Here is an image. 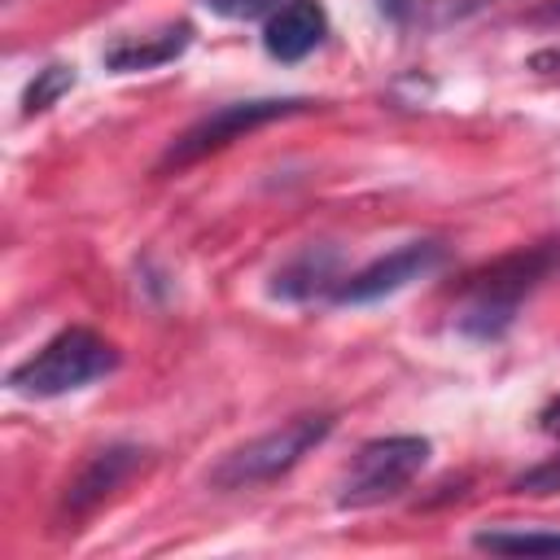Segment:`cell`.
Returning <instances> with one entry per match:
<instances>
[{
	"instance_id": "6da1fadb",
	"label": "cell",
	"mask_w": 560,
	"mask_h": 560,
	"mask_svg": "<svg viewBox=\"0 0 560 560\" xmlns=\"http://www.w3.org/2000/svg\"><path fill=\"white\" fill-rule=\"evenodd\" d=\"M560 271V241H534L521 245L477 271H468L455 289L459 311H455V332L472 341H499L512 324L521 302L542 289Z\"/></svg>"
},
{
	"instance_id": "7a4b0ae2",
	"label": "cell",
	"mask_w": 560,
	"mask_h": 560,
	"mask_svg": "<svg viewBox=\"0 0 560 560\" xmlns=\"http://www.w3.org/2000/svg\"><path fill=\"white\" fill-rule=\"evenodd\" d=\"M118 368V346L92 328H61L35 354L9 372V389L22 398H61Z\"/></svg>"
},
{
	"instance_id": "3957f363",
	"label": "cell",
	"mask_w": 560,
	"mask_h": 560,
	"mask_svg": "<svg viewBox=\"0 0 560 560\" xmlns=\"http://www.w3.org/2000/svg\"><path fill=\"white\" fill-rule=\"evenodd\" d=\"M337 416L328 411H302L293 420H284L271 433H258L241 446H232L214 468H210V486L214 490H254L267 481H280L284 472H293L315 446L328 442Z\"/></svg>"
},
{
	"instance_id": "277c9868",
	"label": "cell",
	"mask_w": 560,
	"mask_h": 560,
	"mask_svg": "<svg viewBox=\"0 0 560 560\" xmlns=\"http://www.w3.org/2000/svg\"><path fill=\"white\" fill-rule=\"evenodd\" d=\"M429 451L433 446L420 433H389V438L363 442L337 481V508L359 512V508H376V503L398 499L420 477V468L429 464Z\"/></svg>"
},
{
	"instance_id": "5b68a950",
	"label": "cell",
	"mask_w": 560,
	"mask_h": 560,
	"mask_svg": "<svg viewBox=\"0 0 560 560\" xmlns=\"http://www.w3.org/2000/svg\"><path fill=\"white\" fill-rule=\"evenodd\" d=\"M306 109H311V101H306V96H249V101H228V105L210 109L206 118H197L188 131H179V136L166 144V153H162L158 171L192 166V162H201V158H210V153L228 149L232 140H241L245 131L267 127V122H276V118L306 114Z\"/></svg>"
},
{
	"instance_id": "8992f818",
	"label": "cell",
	"mask_w": 560,
	"mask_h": 560,
	"mask_svg": "<svg viewBox=\"0 0 560 560\" xmlns=\"http://www.w3.org/2000/svg\"><path fill=\"white\" fill-rule=\"evenodd\" d=\"M442 262H446V245H442V241H407V245H398V249L372 258L368 267L341 276L337 289H332V302H337V306H368V302L394 298V293H402L407 284L433 276Z\"/></svg>"
},
{
	"instance_id": "52a82bcc",
	"label": "cell",
	"mask_w": 560,
	"mask_h": 560,
	"mask_svg": "<svg viewBox=\"0 0 560 560\" xmlns=\"http://www.w3.org/2000/svg\"><path fill=\"white\" fill-rule=\"evenodd\" d=\"M144 464H149V451L136 446V442H109V446H101V451L88 455V464L66 481L61 503H57V516H61V521H83V516H92V512H96L105 499H114Z\"/></svg>"
},
{
	"instance_id": "ba28073f",
	"label": "cell",
	"mask_w": 560,
	"mask_h": 560,
	"mask_svg": "<svg viewBox=\"0 0 560 560\" xmlns=\"http://www.w3.org/2000/svg\"><path fill=\"white\" fill-rule=\"evenodd\" d=\"M324 35H328V9L319 0H284L262 22V48L284 66L311 57L324 44Z\"/></svg>"
},
{
	"instance_id": "9c48e42d",
	"label": "cell",
	"mask_w": 560,
	"mask_h": 560,
	"mask_svg": "<svg viewBox=\"0 0 560 560\" xmlns=\"http://www.w3.org/2000/svg\"><path fill=\"white\" fill-rule=\"evenodd\" d=\"M192 44V22H162L144 35H118L114 44H105L101 61L114 74H136V70H158L175 57H184Z\"/></svg>"
},
{
	"instance_id": "30bf717a",
	"label": "cell",
	"mask_w": 560,
	"mask_h": 560,
	"mask_svg": "<svg viewBox=\"0 0 560 560\" xmlns=\"http://www.w3.org/2000/svg\"><path fill=\"white\" fill-rule=\"evenodd\" d=\"M337 280H341V254L332 245H306L271 276L267 293L280 302H315V298H332Z\"/></svg>"
},
{
	"instance_id": "8fae6325",
	"label": "cell",
	"mask_w": 560,
	"mask_h": 560,
	"mask_svg": "<svg viewBox=\"0 0 560 560\" xmlns=\"http://www.w3.org/2000/svg\"><path fill=\"white\" fill-rule=\"evenodd\" d=\"M477 551L490 556H560V529H516V525H490L472 534Z\"/></svg>"
},
{
	"instance_id": "7c38bea8",
	"label": "cell",
	"mask_w": 560,
	"mask_h": 560,
	"mask_svg": "<svg viewBox=\"0 0 560 560\" xmlns=\"http://www.w3.org/2000/svg\"><path fill=\"white\" fill-rule=\"evenodd\" d=\"M70 88H74V66H66V61H48V66L35 70V79L26 83V92H22V114L31 118V114L52 109Z\"/></svg>"
},
{
	"instance_id": "4fadbf2b",
	"label": "cell",
	"mask_w": 560,
	"mask_h": 560,
	"mask_svg": "<svg viewBox=\"0 0 560 560\" xmlns=\"http://www.w3.org/2000/svg\"><path fill=\"white\" fill-rule=\"evenodd\" d=\"M512 494H560V455H547L542 464L512 477Z\"/></svg>"
},
{
	"instance_id": "5bb4252c",
	"label": "cell",
	"mask_w": 560,
	"mask_h": 560,
	"mask_svg": "<svg viewBox=\"0 0 560 560\" xmlns=\"http://www.w3.org/2000/svg\"><path fill=\"white\" fill-rule=\"evenodd\" d=\"M210 13H219V18H232V22H249V18H262V13H271L276 4H284V0H201Z\"/></svg>"
},
{
	"instance_id": "9a60e30c",
	"label": "cell",
	"mask_w": 560,
	"mask_h": 560,
	"mask_svg": "<svg viewBox=\"0 0 560 560\" xmlns=\"http://www.w3.org/2000/svg\"><path fill=\"white\" fill-rule=\"evenodd\" d=\"M525 66H529L534 74H560V48H542V52H534Z\"/></svg>"
},
{
	"instance_id": "2e32d148",
	"label": "cell",
	"mask_w": 560,
	"mask_h": 560,
	"mask_svg": "<svg viewBox=\"0 0 560 560\" xmlns=\"http://www.w3.org/2000/svg\"><path fill=\"white\" fill-rule=\"evenodd\" d=\"M525 18H529V22H538V26H560V0H538Z\"/></svg>"
},
{
	"instance_id": "e0dca14e",
	"label": "cell",
	"mask_w": 560,
	"mask_h": 560,
	"mask_svg": "<svg viewBox=\"0 0 560 560\" xmlns=\"http://www.w3.org/2000/svg\"><path fill=\"white\" fill-rule=\"evenodd\" d=\"M538 429H542L547 438H560V394L538 411Z\"/></svg>"
}]
</instances>
